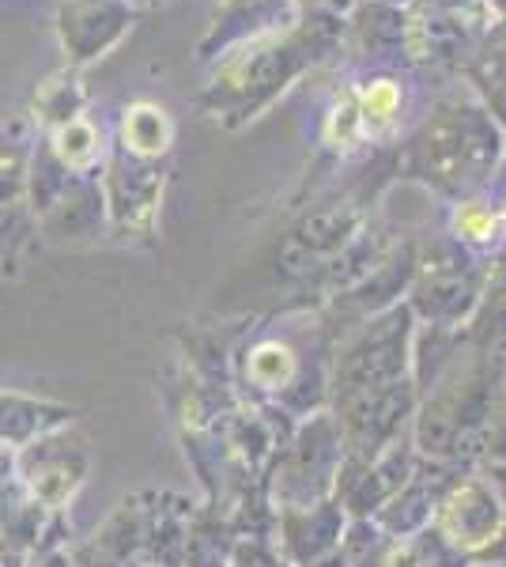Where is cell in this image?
Listing matches in <instances>:
<instances>
[{"instance_id":"cell-1","label":"cell","mask_w":506,"mask_h":567,"mask_svg":"<svg viewBox=\"0 0 506 567\" xmlns=\"http://www.w3.org/2000/svg\"><path fill=\"white\" fill-rule=\"evenodd\" d=\"M344 27L348 20H337V16L299 12V20L288 31L238 45L219 61L216 80L200 95V110L227 130L246 125L265 106H272L302 72L321 65L329 53H337Z\"/></svg>"},{"instance_id":"cell-2","label":"cell","mask_w":506,"mask_h":567,"mask_svg":"<svg viewBox=\"0 0 506 567\" xmlns=\"http://www.w3.org/2000/svg\"><path fill=\"white\" fill-rule=\"evenodd\" d=\"M506 155V136L481 103L450 99L409 136L397 175L435 189L446 200L481 197L495 182Z\"/></svg>"},{"instance_id":"cell-3","label":"cell","mask_w":506,"mask_h":567,"mask_svg":"<svg viewBox=\"0 0 506 567\" xmlns=\"http://www.w3.org/2000/svg\"><path fill=\"white\" fill-rule=\"evenodd\" d=\"M412 337H416V318H412L409 303H397L359 322L355 333H348L333 352L329 401L337 405V401L412 379Z\"/></svg>"},{"instance_id":"cell-4","label":"cell","mask_w":506,"mask_h":567,"mask_svg":"<svg viewBox=\"0 0 506 567\" xmlns=\"http://www.w3.org/2000/svg\"><path fill=\"white\" fill-rule=\"evenodd\" d=\"M484 265L487 261L454 239H435L423 246L409 284V310L416 326L465 329L476 303H481Z\"/></svg>"},{"instance_id":"cell-5","label":"cell","mask_w":506,"mask_h":567,"mask_svg":"<svg viewBox=\"0 0 506 567\" xmlns=\"http://www.w3.org/2000/svg\"><path fill=\"white\" fill-rule=\"evenodd\" d=\"M431 534L457 560H506V511L492 481L481 473H462L450 481L431 515Z\"/></svg>"},{"instance_id":"cell-6","label":"cell","mask_w":506,"mask_h":567,"mask_svg":"<svg viewBox=\"0 0 506 567\" xmlns=\"http://www.w3.org/2000/svg\"><path fill=\"white\" fill-rule=\"evenodd\" d=\"M340 462H344V443H340L333 413H314L310 424H302V432L291 439L288 451H280V462H276L280 511L314 507V503L333 496Z\"/></svg>"},{"instance_id":"cell-7","label":"cell","mask_w":506,"mask_h":567,"mask_svg":"<svg viewBox=\"0 0 506 567\" xmlns=\"http://www.w3.org/2000/svg\"><path fill=\"white\" fill-rule=\"evenodd\" d=\"M416 465H420V454H416V446H412V432H404L393 439L382 454H374L371 462H359V458L340 462L333 499L344 507L348 518H355V523L359 518H374L385 503L409 484Z\"/></svg>"},{"instance_id":"cell-8","label":"cell","mask_w":506,"mask_h":567,"mask_svg":"<svg viewBox=\"0 0 506 567\" xmlns=\"http://www.w3.org/2000/svg\"><path fill=\"white\" fill-rule=\"evenodd\" d=\"M296 20V0H219L208 34L200 39V61L227 58L238 45L257 42L276 31H288Z\"/></svg>"},{"instance_id":"cell-9","label":"cell","mask_w":506,"mask_h":567,"mask_svg":"<svg viewBox=\"0 0 506 567\" xmlns=\"http://www.w3.org/2000/svg\"><path fill=\"white\" fill-rule=\"evenodd\" d=\"M128 23H133V8L125 0H64L58 8L61 45L72 65L103 58L110 45L122 42Z\"/></svg>"},{"instance_id":"cell-10","label":"cell","mask_w":506,"mask_h":567,"mask_svg":"<svg viewBox=\"0 0 506 567\" xmlns=\"http://www.w3.org/2000/svg\"><path fill=\"white\" fill-rule=\"evenodd\" d=\"M462 477V470L454 465H438V462H423L416 465V473L409 477V484L393 496L374 518H366L379 534H385L390 542H404V537H416L431 526L435 515V503L443 499V492L450 488V481Z\"/></svg>"},{"instance_id":"cell-11","label":"cell","mask_w":506,"mask_h":567,"mask_svg":"<svg viewBox=\"0 0 506 567\" xmlns=\"http://www.w3.org/2000/svg\"><path fill=\"white\" fill-rule=\"evenodd\" d=\"M280 542L288 553V567H310L321 556H329L333 548L344 545L348 534V515L344 507L329 496L314 503V507H299V511H280Z\"/></svg>"},{"instance_id":"cell-12","label":"cell","mask_w":506,"mask_h":567,"mask_svg":"<svg viewBox=\"0 0 506 567\" xmlns=\"http://www.w3.org/2000/svg\"><path fill=\"white\" fill-rule=\"evenodd\" d=\"M20 473L27 481V492H31L42 507H61V503L80 488V481H84L87 454L72 443L39 439V443L23 451Z\"/></svg>"},{"instance_id":"cell-13","label":"cell","mask_w":506,"mask_h":567,"mask_svg":"<svg viewBox=\"0 0 506 567\" xmlns=\"http://www.w3.org/2000/svg\"><path fill=\"white\" fill-rule=\"evenodd\" d=\"M159 189H163V175L155 171L152 159L117 155V163L110 167V205H114V216L122 224H128V219H148Z\"/></svg>"},{"instance_id":"cell-14","label":"cell","mask_w":506,"mask_h":567,"mask_svg":"<svg viewBox=\"0 0 506 567\" xmlns=\"http://www.w3.org/2000/svg\"><path fill=\"white\" fill-rule=\"evenodd\" d=\"M462 333L476 344V349L506 344V246L487 258L481 303H476L473 318H468V326Z\"/></svg>"},{"instance_id":"cell-15","label":"cell","mask_w":506,"mask_h":567,"mask_svg":"<svg viewBox=\"0 0 506 567\" xmlns=\"http://www.w3.org/2000/svg\"><path fill=\"white\" fill-rule=\"evenodd\" d=\"M122 136L128 155H141V159H159L174 141V125L167 117V110L155 103H133L125 110Z\"/></svg>"},{"instance_id":"cell-16","label":"cell","mask_w":506,"mask_h":567,"mask_svg":"<svg viewBox=\"0 0 506 567\" xmlns=\"http://www.w3.org/2000/svg\"><path fill=\"white\" fill-rule=\"evenodd\" d=\"M450 239L462 243L465 250L481 254V250H503V224L499 213L487 205L484 197H468L457 200L454 216H450Z\"/></svg>"},{"instance_id":"cell-17","label":"cell","mask_w":506,"mask_h":567,"mask_svg":"<svg viewBox=\"0 0 506 567\" xmlns=\"http://www.w3.org/2000/svg\"><path fill=\"white\" fill-rule=\"evenodd\" d=\"M473 80H476V87H481V95H484L481 106L492 114V122L499 125L503 136H506V23L492 34L487 50L476 58Z\"/></svg>"},{"instance_id":"cell-18","label":"cell","mask_w":506,"mask_h":567,"mask_svg":"<svg viewBox=\"0 0 506 567\" xmlns=\"http://www.w3.org/2000/svg\"><path fill=\"white\" fill-rule=\"evenodd\" d=\"M355 34L366 58H385V53H397L409 39V20L393 4H371L355 16Z\"/></svg>"},{"instance_id":"cell-19","label":"cell","mask_w":506,"mask_h":567,"mask_svg":"<svg viewBox=\"0 0 506 567\" xmlns=\"http://www.w3.org/2000/svg\"><path fill=\"white\" fill-rule=\"evenodd\" d=\"M355 106V122H359V136H379L397 122V110H401V87L397 80L379 76V80H366V87L359 91L352 99Z\"/></svg>"},{"instance_id":"cell-20","label":"cell","mask_w":506,"mask_h":567,"mask_svg":"<svg viewBox=\"0 0 506 567\" xmlns=\"http://www.w3.org/2000/svg\"><path fill=\"white\" fill-rule=\"evenodd\" d=\"M64 409L39 405V401L23 398H4L0 393V439H12V443H27V439L42 435L50 424H58Z\"/></svg>"},{"instance_id":"cell-21","label":"cell","mask_w":506,"mask_h":567,"mask_svg":"<svg viewBox=\"0 0 506 567\" xmlns=\"http://www.w3.org/2000/svg\"><path fill=\"white\" fill-rule=\"evenodd\" d=\"M53 155L64 171H87L99 155V136L95 130L84 122V117H72V122L58 125V136H53Z\"/></svg>"},{"instance_id":"cell-22","label":"cell","mask_w":506,"mask_h":567,"mask_svg":"<svg viewBox=\"0 0 506 567\" xmlns=\"http://www.w3.org/2000/svg\"><path fill=\"white\" fill-rule=\"evenodd\" d=\"M227 567H283V564L265 542H242V545H235Z\"/></svg>"},{"instance_id":"cell-23","label":"cell","mask_w":506,"mask_h":567,"mask_svg":"<svg viewBox=\"0 0 506 567\" xmlns=\"http://www.w3.org/2000/svg\"><path fill=\"white\" fill-rule=\"evenodd\" d=\"M299 12H314V16H337V20H348L355 16L359 0H296Z\"/></svg>"},{"instance_id":"cell-24","label":"cell","mask_w":506,"mask_h":567,"mask_svg":"<svg viewBox=\"0 0 506 567\" xmlns=\"http://www.w3.org/2000/svg\"><path fill=\"white\" fill-rule=\"evenodd\" d=\"M487 481H492V488L499 492V499H503V511H506V462H487V473H484Z\"/></svg>"},{"instance_id":"cell-25","label":"cell","mask_w":506,"mask_h":567,"mask_svg":"<svg viewBox=\"0 0 506 567\" xmlns=\"http://www.w3.org/2000/svg\"><path fill=\"white\" fill-rule=\"evenodd\" d=\"M379 4H393V8H401V4H409V0H379Z\"/></svg>"}]
</instances>
